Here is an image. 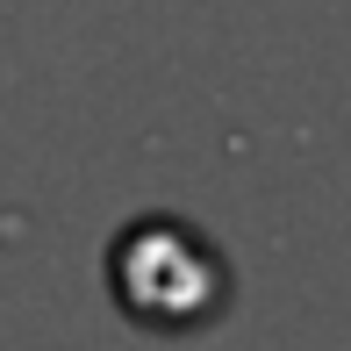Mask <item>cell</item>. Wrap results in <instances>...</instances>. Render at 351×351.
<instances>
[{
	"label": "cell",
	"instance_id": "obj_1",
	"mask_svg": "<svg viewBox=\"0 0 351 351\" xmlns=\"http://www.w3.org/2000/svg\"><path fill=\"white\" fill-rule=\"evenodd\" d=\"M115 294L130 301V315L151 323V330H194V323L215 315L222 273H215V258L201 244H186V237H172V230H151V237H136L130 251H115Z\"/></svg>",
	"mask_w": 351,
	"mask_h": 351
}]
</instances>
